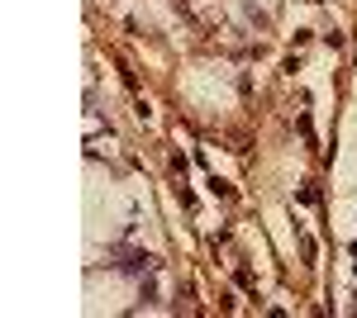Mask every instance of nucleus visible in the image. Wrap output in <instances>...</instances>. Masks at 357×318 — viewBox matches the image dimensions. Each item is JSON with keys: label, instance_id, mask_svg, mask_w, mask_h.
<instances>
[{"label": "nucleus", "instance_id": "obj_2", "mask_svg": "<svg viewBox=\"0 0 357 318\" xmlns=\"http://www.w3.org/2000/svg\"><path fill=\"white\" fill-rule=\"evenodd\" d=\"M353 314H357V304H353Z\"/></svg>", "mask_w": 357, "mask_h": 318}, {"label": "nucleus", "instance_id": "obj_1", "mask_svg": "<svg viewBox=\"0 0 357 318\" xmlns=\"http://www.w3.org/2000/svg\"><path fill=\"white\" fill-rule=\"evenodd\" d=\"M119 257H124V262H114L119 271H134V276H153L158 271V257L153 252H119Z\"/></svg>", "mask_w": 357, "mask_h": 318}]
</instances>
